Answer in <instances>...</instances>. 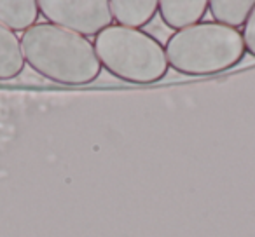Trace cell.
I'll return each instance as SVG.
<instances>
[{
  "instance_id": "cell-2",
  "label": "cell",
  "mask_w": 255,
  "mask_h": 237,
  "mask_svg": "<svg viewBox=\"0 0 255 237\" xmlns=\"http://www.w3.org/2000/svg\"><path fill=\"white\" fill-rule=\"evenodd\" d=\"M166 60L178 74L203 77L236 67L245 56L243 37L236 28L201 21L175 32L164 46Z\"/></svg>"
},
{
  "instance_id": "cell-3",
  "label": "cell",
  "mask_w": 255,
  "mask_h": 237,
  "mask_svg": "<svg viewBox=\"0 0 255 237\" xmlns=\"http://www.w3.org/2000/svg\"><path fill=\"white\" fill-rule=\"evenodd\" d=\"M102 68L129 84H154L168 74L164 46L143 30L110 25L95 37Z\"/></svg>"
},
{
  "instance_id": "cell-7",
  "label": "cell",
  "mask_w": 255,
  "mask_h": 237,
  "mask_svg": "<svg viewBox=\"0 0 255 237\" xmlns=\"http://www.w3.org/2000/svg\"><path fill=\"white\" fill-rule=\"evenodd\" d=\"M39 4L35 0H0V23L11 32H23L37 25Z\"/></svg>"
},
{
  "instance_id": "cell-9",
  "label": "cell",
  "mask_w": 255,
  "mask_h": 237,
  "mask_svg": "<svg viewBox=\"0 0 255 237\" xmlns=\"http://www.w3.org/2000/svg\"><path fill=\"white\" fill-rule=\"evenodd\" d=\"M255 2L252 0H212L208 2V11L215 23L229 28H238L247 23Z\"/></svg>"
},
{
  "instance_id": "cell-5",
  "label": "cell",
  "mask_w": 255,
  "mask_h": 237,
  "mask_svg": "<svg viewBox=\"0 0 255 237\" xmlns=\"http://www.w3.org/2000/svg\"><path fill=\"white\" fill-rule=\"evenodd\" d=\"M157 12L168 28L180 32L201 23L203 16L208 12V2L206 0H161Z\"/></svg>"
},
{
  "instance_id": "cell-8",
  "label": "cell",
  "mask_w": 255,
  "mask_h": 237,
  "mask_svg": "<svg viewBox=\"0 0 255 237\" xmlns=\"http://www.w3.org/2000/svg\"><path fill=\"white\" fill-rule=\"evenodd\" d=\"M25 68L21 40L0 23V80L16 79Z\"/></svg>"
},
{
  "instance_id": "cell-1",
  "label": "cell",
  "mask_w": 255,
  "mask_h": 237,
  "mask_svg": "<svg viewBox=\"0 0 255 237\" xmlns=\"http://www.w3.org/2000/svg\"><path fill=\"white\" fill-rule=\"evenodd\" d=\"M25 63L51 82L86 85L102 72L95 47L86 37L51 23H37L21 35Z\"/></svg>"
},
{
  "instance_id": "cell-10",
  "label": "cell",
  "mask_w": 255,
  "mask_h": 237,
  "mask_svg": "<svg viewBox=\"0 0 255 237\" xmlns=\"http://www.w3.org/2000/svg\"><path fill=\"white\" fill-rule=\"evenodd\" d=\"M241 37H243L245 51H248L252 56H255V5H254V9H252L250 16H248L247 23L243 25Z\"/></svg>"
},
{
  "instance_id": "cell-4",
  "label": "cell",
  "mask_w": 255,
  "mask_h": 237,
  "mask_svg": "<svg viewBox=\"0 0 255 237\" xmlns=\"http://www.w3.org/2000/svg\"><path fill=\"white\" fill-rule=\"evenodd\" d=\"M37 4L47 23L86 39L96 37L114 21L107 0H40Z\"/></svg>"
},
{
  "instance_id": "cell-6",
  "label": "cell",
  "mask_w": 255,
  "mask_h": 237,
  "mask_svg": "<svg viewBox=\"0 0 255 237\" xmlns=\"http://www.w3.org/2000/svg\"><path fill=\"white\" fill-rule=\"evenodd\" d=\"M110 14L119 26L142 30L156 16L157 0H110Z\"/></svg>"
}]
</instances>
